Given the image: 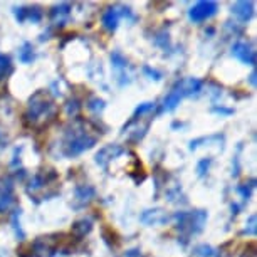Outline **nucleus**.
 Here are the masks:
<instances>
[{
    "mask_svg": "<svg viewBox=\"0 0 257 257\" xmlns=\"http://www.w3.org/2000/svg\"><path fill=\"white\" fill-rule=\"evenodd\" d=\"M96 142H98V138L91 135V132L86 130L84 123L79 121L74 128L66 133L64 143H62V155L67 158H76L81 153L93 148Z\"/></svg>",
    "mask_w": 257,
    "mask_h": 257,
    "instance_id": "obj_1",
    "label": "nucleus"
},
{
    "mask_svg": "<svg viewBox=\"0 0 257 257\" xmlns=\"http://www.w3.org/2000/svg\"><path fill=\"white\" fill-rule=\"evenodd\" d=\"M54 114H56V104L46 91H37L29 99L26 121L31 126H42L46 121L54 118Z\"/></svg>",
    "mask_w": 257,
    "mask_h": 257,
    "instance_id": "obj_2",
    "label": "nucleus"
},
{
    "mask_svg": "<svg viewBox=\"0 0 257 257\" xmlns=\"http://www.w3.org/2000/svg\"><path fill=\"white\" fill-rule=\"evenodd\" d=\"M207 212L205 210H192V212H175L172 215V220H175L177 229L180 230V234L183 235V240H188L192 235L200 234L205 227L207 222Z\"/></svg>",
    "mask_w": 257,
    "mask_h": 257,
    "instance_id": "obj_3",
    "label": "nucleus"
},
{
    "mask_svg": "<svg viewBox=\"0 0 257 257\" xmlns=\"http://www.w3.org/2000/svg\"><path fill=\"white\" fill-rule=\"evenodd\" d=\"M62 235L59 234H51V235H42L37 237L36 240L31 244H24L21 249L17 250L19 257H47L52 255L54 252L59 250Z\"/></svg>",
    "mask_w": 257,
    "mask_h": 257,
    "instance_id": "obj_4",
    "label": "nucleus"
},
{
    "mask_svg": "<svg viewBox=\"0 0 257 257\" xmlns=\"http://www.w3.org/2000/svg\"><path fill=\"white\" fill-rule=\"evenodd\" d=\"M217 11H219V4L217 2H213V0H202V2H197L188 11V19L195 24H200L215 16Z\"/></svg>",
    "mask_w": 257,
    "mask_h": 257,
    "instance_id": "obj_5",
    "label": "nucleus"
},
{
    "mask_svg": "<svg viewBox=\"0 0 257 257\" xmlns=\"http://www.w3.org/2000/svg\"><path fill=\"white\" fill-rule=\"evenodd\" d=\"M124 153H126V148H123L118 143H111V145H106V147L101 148L99 152L96 153L94 160H96V163H98L101 168L106 170V168H108L109 162L119 158L121 155H124Z\"/></svg>",
    "mask_w": 257,
    "mask_h": 257,
    "instance_id": "obj_6",
    "label": "nucleus"
},
{
    "mask_svg": "<svg viewBox=\"0 0 257 257\" xmlns=\"http://www.w3.org/2000/svg\"><path fill=\"white\" fill-rule=\"evenodd\" d=\"M57 178V173L54 170H41V172H37L36 175L31 178V182H29V187H27V192L29 193H36L39 190H42V188L49 187V183H52Z\"/></svg>",
    "mask_w": 257,
    "mask_h": 257,
    "instance_id": "obj_7",
    "label": "nucleus"
},
{
    "mask_svg": "<svg viewBox=\"0 0 257 257\" xmlns=\"http://www.w3.org/2000/svg\"><path fill=\"white\" fill-rule=\"evenodd\" d=\"M172 220V217L168 215L163 208H148L140 215V222L148 227L152 225H165Z\"/></svg>",
    "mask_w": 257,
    "mask_h": 257,
    "instance_id": "obj_8",
    "label": "nucleus"
},
{
    "mask_svg": "<svg viewBox=\"0 0 257 257\" xmlns=\"http://www.w3.org/2000/svg\"><path fill=\"white\" fill-rule=\"evenodd\" d=\"M183 98H185V94H183L182 84H180V81H178L177 84L172 88V91H170V93L163 98L162 106H160L158 113H168V111H173L178 104H180V101Z\"/></svg>",
    "mask_w": 257,
    "mask_h": 257,
    "instance_id": "obj_9",
    "label": "nucleus"
},
{
    "mask_svg": "<svg viewBox=\"0 0 257 257\" xmlns=\"http://www.w3.org/2000/svg\"><path fill=\"white\" fill-rule=\"evenodd\" d=\"M232 56L237 57L240 62H244L247 66H255V52L250 47V44H247L244 41H237L234 46H232Z\"/></svg>",
    "mask_w": 257,
    "mask_h": 257,
    "instance_id": "obj_10",
    "label": "nucleus"
},
{
    "mask_svg": "<svg viewBox=\"0 0 257 257\" xmlns=\"http://www.w3.org/2000/svg\"><path fill=\"white\" fill-rule=\"evenodd\" d=\"M96 197V188L93 185H77L74 188V208H82L91 203Z\"/></svg>",
    "mask_w": 257,
    "mask_h": 257,
    "instance_id": "obj_11",
    "label": "nucleus"
},
{
    "mask_svg": "<svg viewBox=\"0 0 257 257\" xmlns=\"http://www.w3.org/2000/svg\"><path fill=\"white\" fill-rule=\"evenodd\" d=\"M16 197H14V185L12 180H2L0 182V213L7 212L14 205Z\"/></svg>",
    "mask_w": 257,
    "mask_h": 257,
    "instance_id": "obj_12",
    "label": "nucleus"
},
{
    "mask_svg": "<svg viewBox=\"0 0 257 257\" xmlns=\"http://www.w3.org/2000/svg\"><path fill=\"white\" fill-rule=\"evenodd\" d=\"M111 64H113V67L116 71H119L118 72V81H119V86H124V84H130V81L126 79V76L124 74V71L128 69L130 67V62H128V59L121 54V52H118V51H114V52H111Z\"/></svg>",
    "mask_w": 257,
    "mask_h": 257,
    "instance_id": "obj_13",
    "label": "nucleus"
},
{
    "mask_svg": "<svg viewBox=\"0 0 257 257\" xmlns=\"http://www.w3.org/2000/svg\"><path fill=\"white\" fill-rule=\"evenodd\" d=\"M254 9H255V4L252 0H240V2H235L232 6V14L239 19L240 22H249L252 16H254Z\"/></svg>",
    "mask_w": 257,
    "mask_h": 257,
    "instance_id": "obj_14",
    "label": "nucleus"
},
{
    "mask_svg": "<svg viewBox=\"0 0 257 257\" xmlns=\"http://www.w3.org/2000/svg\"><path fill=\"white\" fill-rule=\"evenodd\" d=\"M49 17H51V22L54 24V26H64L71 17V6L66 2L56 4V6L51 9Z\"/></svg>",
    "mask_w": 257,
    "mask_h": 257,
    "instance_id": "obj_15",
    "label": "nucleus"
},
{
    "mask_svg": "<svg viewBox=\"0 0 257 257\" xmlns=\"http://www.w3.org/2000/svg\"><path fill=\"white\" fill-rule=\"evenodd\" d=\"M119 19H121V16H119V12H118V7H108L103 12V17H101V24H103V27L108 32H114L116 29H118Z\"/></svg>",
    "mask_w": 257,
    "mask_h": 257,
    "instance_id": "obj_16",
    "label": "nucleus"
},
{
    "mask_svg": "<svg viewBox=\"0 0 257 257\" xmlns=\"http://www.w3.org/2000/svg\"><path fill=\"white\" fill-rule=\"evenodd\" d=\"M155 109H157V103H152V101L142 103L137 109H135V113H133V116H132V119H130L128 123H126V124L123 126V132H124V130H128L130 126H133L138 119H142L143 116H147V114H150V113H153Z\"/></svg>",
    "mask_w": 257,
    "mask_h": 257,
    "instance_id": "obj_17",
    "label": "nucleus"
},
{
    "mask_svg": "<svg viewBox=\"0 0 257 257\" xmlns=\"http://www.w3.org/2000/svg\"><path fill=\"white\" fill-rule=\"evenodd\" d=\"M93 230V220L91 219H81V220H76L72 224V229H71V235L74 239L81 240L82 237H86L89 232Z\"/></svg>",
    "mask_w": 257,
    "mask_h": 257,
    "instance_id": "obj_18",
    "label": "nucleus"
},
{
    "mask_svg": "<svg viewBox=\"0 0 257 257\" xmlns=\"http://www.w3.org/2000/svg\"><path fill=\"white\" fill-rule=\"evenodd\" d=\"M183 94L185 96H198L203 89V82L197 77H187V79L180 81Z\"/></svg>",
    "mask_w": 257,
    "mask_h": 257,
    "instance_id": "obj_19",
    "label": "nucleus"
},
{
    "mask_svg": "<svg viewBox=\"0 0 257 257\" xmlns=\"http://www.w3.org/2000/svg\"><path fill=\"white\" fill-rule=\"evenodd\" d=\"M36 59V52H34V46L31 42H24L22 47L19 49V61L22 64H31V62Z\"/></svg>",
    "mask_w": 257,
    "mask_h": 257,
    "instance_id": "obj_20",
    "label": "nucleus"
},
{
    "mask_svg": "<svg viewBox=\"0 0 257 257\" xmlns=\"http://www.w3.org/2000/svg\"><path fill=\"white\" fill-rule=\"evenodd\" d=\"M193 255L195 257H220V252L215 247L208 245V244H200L193 249Z\"/></svg>",
    "mask_w": 257,
    "mask_h": 257,
    "instance_id": "obj_21",
    "label": "nucleus"
},
{
    "mask_svg": "<svg viewBox=\"0 0 257 257\" xmlns=\"http://www.w3.org/2000/svg\"><path fill=\"white\" fill-rule=\"evenodd\" d=\"M103 240L109 249H116V247L121 244L118 234H116L113 229H108V227H104L103 229Z\"/></svg>",
    "mask_w": 257,
    "mask_h": 257,
    "instance_id": "obj_22",
    "label": "nucleus"
},
{
    "mask_svg": "<svg viewBox=\"0 0 257 257\" xmlns=\"http://www.w3.org/2000/svg\"><path fill=\"white\" fill-rule=\"evenodd\" d=\"M44 17V11L41 7L34 6V7H26V22H32V24H39Z\"/></svg>",
    "mask_w": 257,
    "mask_h": 257,
    "instance_id": "obj_23",
    "label": "nucleus"
},
{
    "mask_svg": "<svg viewBox=\"0 0 257 257\" xmlns=\"http://www.w3.org/2000/svg\"><path fill=\"white\" fill-rule=\"evenodd\" d=\"M153 42H155V44H157L162 51H165V52L172 49V44H170V36H168V32H167V31L158 32V34H157V37L153 39Z\"/></svg>",
    "mask_w": 257,
    "mask_h": 257,
    "instance_id": "obj_24",
    "label": "nucleus"
},
{
    "mask_svg": "<svg viewBox=\"0 0 257 257\" xmlns=\"http://www.w3.org/2000/svg\"><path fill=\"white\" fill-rule=\"evenodd\" d=\"M12 72V61H11V57H9L7 54H2L0 52V79L2 77H6L9 76Z\"/></svg>",
    "mask_w": 257,
    "mask_h": 257,
    "instance_id": "obj_25",
    "label": "nucleus"
},
{
    "mask_svg": "<svg viewBox=\"0 0 257 257\" xmlns=\"http://www.w3.org/2000/svg\"><path fill=\"white\" fill-rule=\"evenodd\" d=\"M244 235H250V237H255L257 234V215L255 213H252V215L247 219L245 222V229L242 232Z\"/></svg>",
    "mask_w": 257,
    "mask_h": 257,
    "instance_id": "obj_26",
    "label": "nucleus"
},
{
    "mask_svg": "<svg viewBox=\"0 0 257 257\" xmlns=\"http://www.w3.org/2000/svg\"><path fill=\"white\" fill-rule=\"evenodd\" d=\"M104 108H106V103L99 98H91L88 101V109L93 111V113H96V114H99Z\"/></svg>",
    "mask_w": 257,
    "mask_h": 257,
    "instance_id": "obj_27",
    "label": "nucleus"
},
{
    "mask_svg": "<svg viewBox=\"0 0 257 257\" xmlns=\"http://www.w3.org/2000/svg\"><path fill=\"white\" fill-rule=\"evenodd\" d=\"M19 217H21V210H14V213H12V227H14V230H16V235L22 240L24 239V230L21 227V220H19Z\"/></svg>",
    "mask_w": 257,
    "mask_h": 257,
    "instance_id": "obj_28",
    "label": "nucleus"
},
{
    "mask_svg": "<svg viewBox=\"0 0 257 257\" xmlns=\"http://www.w3.org/2000/svg\"><path fill=\"white\" fill-rule=\"evenodd\" d=\"M254 187H255V180L252 178L250 183H244V185H239V187H237V192H239V193H240V197L247 202V200L250 198V190H252Z\"/></svg>",
    "mask_w": 257,
    "mask_h": 257,
    "instance_id": "obj_29",
    "label": "nucleus"
},
{
    "mask_svg": "<svg viewBox=\"0 0 257 257\" xmlns=\"http://www.w3.org/2000/svg\"><path fill=\"white\" fill-rule=\"evenodd\" d=\"M167 198L172 203H178V202H180V198H183V200H185V197L182 195V190H180V187H178V185H175L173 188H170V190L167 192Z\"/></svg>",
    "mask_w": 257,
    "mask_h": 257,
    "instance_id": "obj_30",
    "label": "nucleus"
},
{
    "mask_svg": "<svg viewBox=\"0 0 257 257\" xmlns=\"http://www.w3.org/2000/svg\"><path fill=\"white\" fill-rule=\"evenodd\" d=\"M212 158H202L200 162L197 163V175L198 177H205L208 173V168H210Z\"/></svg>",
    "mask_w": 257,
    "mask_h": 257,
    "instance_id": "obj_31",
    "label": "nucleus"
},
{
    "mask_svg": "<svg viewBox=\"0 0 257 257\" xmlns=\"http://www.w3.org/2000/svg\"><path fill=\"white\" fill-rule=\"evenodd\" d=\"M79 109H81V104H79V101H77V99H69V101H67V104H66L67 116H77Z\"/></svg>",
    "mask_w": 257,
    "mask_h": 257,
    "instance_id": "obj_32",
    "label": "nucleus"
},
{
    "mask_svg": "<svg viewBox=\"0 0 257 257\" xmlns=\"http://www.w3.org/2000/svg\"><path fill=\"white\" fill-rule=\"evenodd\" d=\"M143 72L150 77V79H153V81H162V77H163L162 72L157 71V69H153V67H150V66H143Z\"/></svg>",
    "mask_w": 257,
    "mask_h": 257,
    "instance_id": "obj_33",
    "label": "nucleus"
},
{
    "mask_svg": "<svg viewBox=\"0 0 257 257\" xmlns=\"http://www.w3.org/2000/svg\"><path fill=\"white\" fill-rule=\"evenodd\" d=\"M212 113L220 114V116H230V114H234V109H232V108H224V106H213Z\"/></svg>",
    "mask_w": 257,
    "mask_h": 257,
    "instance_id": "obj_34",
    "label": "nucleus"
},
{
    "mask_svg": "<svg viewBox=\"0 0 257 257\" xmlns=\"http://www.w3.org/2000/svg\"><path fill=\"white\" fill-rule=\"evenodd\" d=\"M124 257H145V255H143V252L138 249V247H135V249H130V250H126Z\"/></svg>",
    "mask_w": 257,
    "mask_h": 257,
    "instance_id": "obj_35",
    "label": "nucleus"
},
{
    "mask_svg": "<svg viewBox=\"0 0 257 257\" xmlns=\"http://www.w3.org/2000/svg\"><path fill=\"white\" fill-rule=\"evenodd\" d=\"M249 82H250V84L255 88V82H257V81H255V71H252V72H250V76H249Z\"/></svg>",
    "mask_w": 257,
    "mask_h": 257,
    "instance_id": "obj_36",
    "label": "nucleus"
},
{
    "mask_svg": "<svg viewBox=\"0 0 257 257\" xmlns=\"http://www.w3.org/2000/svg\"><path fill=\"white\" fill-rule=\"evenodd\" d=\"M232 213H234V215L239 213V205H237V203H232Z\"/></svg>",
    "mask_w": 257,
    "mask_h": 257,
    "instance_id": "obj_37",
    "label": "nucleus"
}]
</instances>
